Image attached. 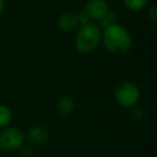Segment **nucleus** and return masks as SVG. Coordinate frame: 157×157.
Masks as SVG:
<instances>
[{
	"instance_id": "8",
	"label": "nucleus",
	"mask_w": 157,
	"mask_h": 157,
	"mask_svg": "<svg viewBox=\"0 0 157 157\" xmlns=\"http://www.w3.org/2000/svg\"><path fill=\"white\" fill-rule=\"evenodd\" d=\"M57 110L61 115H69L74 110V101L72 98L63 96L57 101Z\"/></svg>"
},
{
	"instance_id": "12",
	"label": "nucleus",
	"mask_w": 157,
	"mask_h": 157,
	"mask_svg": "<svg viewBox=\"0 0 157 157\" xmlns=\"http://www.w3.org/2000/svg\"><path fill=\"white\" fill-rule=\"evenodd\" d=\"M78 24H81L82 26L83 25H87V24H90V16H88V14L86 13L85 11H82V12H80V13L78 14Z\"/></svg>"
},
{
	"instance_id": "4",
	"label": "nucleus",
	"mask_w": 157,
	"mask_h": 157,
	"mask_svg": "<svg viewBox=\"0 0 157 157\" xmlns=\"http://www.w3.org/2000/svg\"><path fill=\"white\" fill-rule=\"evenodd\" d=\"M24 143V135L16 127H5L0 131V147L5 151H16Z\"/></svg>"
},
{
	"instance_id": "7",
	"label": "nucleus",
	"mask_w": 157,
	"mask_h": 157,
	"mask_svg": "<svg viewBox=\"0 0 157 157\" xmlns=\"http://www.w3.org/2000/svg\"><path fill=\"white\" fill-rule=\"evenodd\" d=\"M78 25V14L73 13V12H67V13L61 14L58 18V27L66 33L75 29Z\"/></svg>"
},
{
	"instance_id": "2",
	"label": "nucleus",
	"mask_w": 157,
	"mask_h": 157,
	"mask_svg": "<svg viewBox=\"0 0 157 157\" xmlns=\"http://www.w3.org/2000/svg\"><path fill=\"white\" fill-rule=\"evenodd\" d=\"M101 41L100 27L94 23L83 25L75 36V48L81 53H90Z\"/></svg>"
},
{
	"instance_id": "11",
	"label": "nucleus",
	"mask_w": 157,
	"mask_h": 157,
	"mask_svg": "<svg viewBox=\"0 0 157 157\" xmlns=\"http://www.w3.org/2000/svg\"><path fill=\"white\" fill-rule=\"evenodd\" d=\"M115 20H116L115 13H113V12H111V11H108L107 14H105V15L103 16L100 21H99V23H100V27H102V28H107V27L115 24Z\"/></svg>"
},
{
	"instance_id": "5",
	"label": "nucleus",
	"mask_w": 157,
	"mask_h": 157,
	"mask_svg": "<svg viewBox=\"0 0 157 157\" xmlns=\"http://www.w3.org/2000/svg\"><path fill=\"white\" fill-rule=\"evenodd\" d=\"M84 11L92 21H100L109 11V6L105 0H88Z\"/></svg>"
},
{
	"instance_id": "9",
	"label": "nucleus",
	"mask_w": 157,
	"mask_h": 157,
	"mask_svg": "<svg viewBox=\"0 0 157 157\" xmlns=\"http://www.w3.org/2000/svg\"><path fill=\"white\" fill-rule=\"evenodd\" d=\"M12 111L9 107L0 105V128H5L11 123Z\"/></svg>"
},
{
	"instance_id": "3",
	"label": "nucleus",
	"mask_w": 157,
	"mask_h": 157,
	"mask_svg": "<svg viewBox=\"0 0 157 157\" xmlns=\"http://www.w3.org/2000/svg\"><path fill=\"white\" fill-rule=\"evenodd\" d=\"M114 96L117 103L123 108H132L140 99V90L135 83L125 81L120 83L115 88Z\"/></svg>"
},
{
	"instance_id": "1",
	"label": "nucleus",
	"mask_w": 157,
	"mask_h": 157,
	"mask_svg": "<svg viewBox=\"0 0 157 157\" xmlns=\"http://www.w3.org/2000/svg\"><path fill=\"white\" fill-rule=\"evenodd\" d=\"M103 46L113 54H125L132 48V38L122 25L113 24L101 33Z\"/></svg>"
},
{
	"instance_id": "6",
	"label": "nucleus",
	"mask_w": 157,
	"mask_h": 157,
	"mask_svg": "<svg viewBox=\"0 0 157 157\" xmlns=\"http://www.w3.org/2000/svg\"><path fill=\"white\" fill-rule=\"evenodd\" d=\"M50 137V132H48V128L41 125H37V126H33L30 130L28 131V141L31 144H35V145H42L48 140Z\"/></svg>"
},
{
	"instance_id": "13",
	"label": "nucleus",
	"mask_w": 157,
	"mask_h": 157,
	"mask_svg": "<svg viewBox=\"0 0 157 157\" xmlns=\"http://www.w3.org/2000/svg\"><path fill=\"white\" fill-rule=\"evenodd\" d=\"M148 18L152 21L153 24H156L157 22V9L156 6H152L148 10Z\"/></svg>"
},
{
	"instance_id": "14",
	"label": "nucleus",
	"mask_w": 157,
	"mask_h": 157,
	"mask_svg": "<svg viewBox=\"0 0 157 157\" xmlns=\"http://www.w3.org/2000/svg\"><path fill=\"white\" fill-rule=\"evenodd\" d=\"M6 6V0H0V14L2 13V11L5 10Z\"/></svg>"
},
{
	"instance_id": "10",
	"label": "nucleus",
	"mask_w": 157,
	"mask_h": 157,
	"mask_svg": "<svg viewBox=\"0 0 157 157\" xmlns=\"http://www.w3.org/2000/svg\"><path fill=\"white\" fill-rule=\"evenodd\" d=\"M125 7L130 11H140L147 5L148 0H123Z\"/></svg>"
}]
</instances>
